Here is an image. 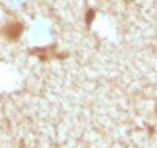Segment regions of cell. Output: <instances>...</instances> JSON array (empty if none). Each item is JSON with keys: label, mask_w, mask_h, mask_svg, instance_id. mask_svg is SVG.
<instances>
[{"label": "cell", "mask_w": 157, "mask_h": 148, "mask_svg": "<svg viewBox=\"0 0 157 148\" xmlns=\"http://www.w3.org/2000/svg\"><path fill=\"white\" fill-rule=\"evenodd\" d=\"M22 30H24V25L21 22H10L2 29V33L10 39H17L21 36Z\"/></svg>", "instance_id": "6da1fadb"}, {"label": "cell", "mask_w": 157, "mask_h": 148, "mask_svg": "<svg viewBox=\"0 0 157 148\" xmlns=\"http://www.w3.org/2000/svg\"><path fill=\"white\" fill-rule=\"evenodd\" d=\"M126 2H129V0H126Z\"/></svg>", "instance_id": "7a4b0ae2"}]
</instances>
